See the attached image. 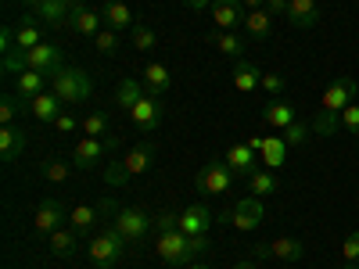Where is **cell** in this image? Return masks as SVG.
Here are the masks:
<instances>
[{
    "label": "cell",
    "instance_id": "obj_1",
    "mask_svg": "<svg viewBox=\"0 0 359 269\" xmlns=\"http://www.w3.org/2000/svg\"><path fill=\"white\" fill-rule=\"evenodd\" d=\"M355 97H359V79H352V76L334 79L331 86L323 90V97H320V111L309 118L313 133H316V137H331V133L341 126V111H345Z\"/></svg>",
    "mask_w": 359,
    "mask_h": 269
},
{
    "label": "cell",
    "instance_id": "obj_2",
    "mask_svg": "<svg viewBox=\"0 0 359 269\" xmlns=\"http://www.w3.org/2000/svg\"><path fill=\"white\" fill-rule=\"evenodd\" d=\"M62 65V47H50V43H40V47H29V50H4V69L8 72H22V69H36V72H54Z\"/></svg>",
    "mask_w": 359,
    "mask_h": 269
},
{
    "label": "cell",
    "instance_id": "obj_3",
    "mask_svg": "<svg viewBox=\"0 0 359 269\" xmlns=\"http://www.w3.org/2000/svg\"><path fill=\"white\" fill-rule=\"evenodd\" d=\"M50 94L65 108H76L90 97V76L83 69H72V65H57L50 72Z\"/></svg>",
    "mask_w": 359,
    "mask_h": 269
},
{
    "label": "cell",
    "instance_id": "obj_4",
    "mask_svg": "<svg viewBox=\"0 0 359 269\" xmlns=\"http://www.w3.org/2000/svg\"><path fill=\"white\" fill-rule=\"evenodd\" d=\"M86 251H90L94 269H115L118 262H123V255L130 251V241L115 226H108V230H97L94 237H90V248Z\"/></svg>",
    "mask_w": 359,
    "mask_h": 269
},
{
    "label": "cell",
    "instance_id": "obj_5",
    "mask_svg": "<svg viewBox=\"0 0 359 269\" xmlns=\"http://www.w3.org/2000/svg\"><path fill=\"white\" fill-rule=\"evenodd\" d=\"M230 184H233V172H230L226 158H212L208 165H201V172H198V179H194V187H198V194H201V198L226 194V191H230Z\"/></svg>",
    "mask_w": 359,
    "mask_h": 269
},
{
    "label": "cell",
    "instance_id": "obj_6",
    "mask_svg": "<svg viewBox=\"0 0 359 269\" xmlns=\"http://www.w3.org/2000/svg\"><path fill=\"white\" fill-rule=\"evenodd\" d=\"M111 226L126 237L130 248H137V244L144 241V237L155 230V219L147 216V212H140V208H118L115 219H111Z\"/></svg>",
    "mask_w": 359,
    "mask_h": 269
},
{
    "label": "cell",
    "instance_id": "obj_7",
    "mask_svg": "<svg viewBox=\"0 0 359 269\" xmlns=\"http://www.w3.org/2000/svg\"><path fill=\"white\" fill-rule=\"evenodd\" d=\"M62 226H69L65 205L57 201V198H43V201L36 205V212H33V233L47 241V237H50L54 230H62Z\"/></svg>",
    "mask_w": 359,
    "mask_h": 269
},
{
    "label": "cell",
    "instance_id": "obj_8",
    "mask_svg": "<svg viewBox=\"0 0 359 269\" xmlns=\"http://www.w3.org/2000/svg\"><path fill=\"white\" fill-rule=\"evenodd\" d=\"M162 118H165V108H162V97L155 94H144L133 108H130V123L144 133H155L162 126Z\"/></svg>",
    "mask_w": 359,
    "mask_h": 269
},
{
    "label": "cell",
    "instance_id": "obj_9",
    "mask_svg": "<svg viewBox=\"0 0 359 269\" xmlns=\"http://www.w3.org/2000/svg\"><path fill=\"white\" fill-rule=\"evenodd\" d=\"M208 230H212V212H208L205 201H194V205H187L184 212H180V233L208 237Z\"/></svg>",
    "mask_w": 359,
    "mask_h": 269
},
{
    "label": "cell",
    "instance_id": "obj_10",
    "mask_svg": "<svg viewBox=\"0 0 359 269\" xmlns=\"http://www.w3.org/2000/svg\"><path fill=\"white\" fill-rule=\"evenodd\" d=\"M108 147H115V144H104V140H97V137H83V140L72 147V165H79V169L101 165L104 155H108Z\"/></svg>",
    "mask_w": 359,
    "mask_h": 269
},
{
    "label": "cell",
    "instance_id": "obj_11",
    "mask_svg": "<svg viewBox=\"0 0 359 269\" xmlns=\"http://www.w3.org/2000/svg\"><path fill=\"white\" fill-rule=\"evenodd\" d=\"M230 223L237 226V230H259L262 226V198H241V201H237L233 205V212H230Z\"/></svg>",
    "mask_w": 359,
    "mask_h": 269
},
{
    "label": "cell",
    "instance_id": "obj_12",
    "mask_svg": "<svg viewBox=\"0 0 359 269\" xmlns=\"http://www.w3.org/2000/svg\"><path fill=\"white\" fill-rule=\"evenodd\" d=\"M158 258L169 262V265H184L187 262V233H180V230H169L158 237V244H155Z\"/></svg>",
    "mask_w": 359,
    "mask_h": 269
},
{
    "label": "cell",
    "instance_id": "obj_13",
    "mask_svg": "<svg viewBox=\"0 0 359 269\" xmlns=\"http://www.w3.org/2000/svg\"><path fill=\"white\" fill-rule=\"evenodd\" d=\"M101 25H104V15L94 11V8H86V4L72 8V15H69V29L76 36H90V40H94L101 33Z\"/></svg>",
    "mask_w": 359,
    "mask_h": 269
},
{
    "label": "cell",
    "instance_id": "obj_14",
    "mask_svg": "<svg viewBox=\"0 0 359 269\" xmlns=\"http://www.w3.org/2000/svg\"><path fill=\"white\" fill-rule=\"evenodd\" d=\"M43 90H50V72L22 69V72L15 76V94H18L22 101H33V97H40Z\"/></svg>",
    "mask_w": 359,
    "mask_h": 269
},
{
    "label": "cell",
    "instance_id": "obj_15",
    "mask_svg": "<svg viewBox=\"0 0 359 269\" xmlns=\"http://www.w3.org/2000/svg\"><path fill=\"white\" fill-rule=\"evenodd\" d=\"M97 223H108L101 205H76L72 212H69V230H76L79 237L94 233V230H97Z\"/></svg>",
    "mask_w": 359,
    "mask_h": 269
},
{
    "label": "cell",
    "instance_id": "obj_16",
    "mask_svg": "<svg viewBox=\"0 0 359 269\" xmlns=\"http://www.w3.org/2000/svg\"><path fill=\"white\" fill-rule=\"evenodd\" d=\"M208 43H212L223 57H245V50H248V36L233 33V29H216V33H208Z\"/></svg>",
    "mask_w": 359,
    "mask_h": 269
},
{
    "label": "cell",
    "instance_id": "obj_17",
    "mask_svg": "<svg viewBox=\"0 0 359 269\" xmlns=\"http://www.w3.org/2000/svg\"><path fill=\"white\" fill-rule=\"evenodd\" d=\"M245 4L241 0H212V22L216 29H237L245 25Z\"/></svg>",
    "mask_w": 359,
    "mask_h": 269
},
{
    "label": "cell",
    "instance_id": "obj_18",
    "mask_svg": "<svg viewBox=\"0 0 359 269\" xmlns=\"http://www.w3.org/2000/svg\"><path fill=\"white\" fill-rule=\"evenodd\" d=\"M226 165H230L233 176H245V179H248L262 162H255V151H252L248 144H230V147H226Z\"/></svg>",
    "mask_w": 359,
    "mask_h": 269
},
{
    "label": "cell",
    "instance_id": "obj_19",
    "mask_svg": "<svg viewBox=\"0 0 359 269\" xmlns=\"http://www.w3.org/2000/svg\"><path fill=\"white\" fill-rule=\"evenodd\" d=\"M262 123L273 126V130H287L291 123H298V108L287 104V101H280V97H273V101L262 108Z\"/></svg>",
    "mask_w": 359,
    "mask_h": 269
},
{
    "label": "cell",
    "instance_id": "obj_20",
    "mask_svg": "<svg viewBox=\"0 0 359 269\" xmlns=\"http://www.w3.org/2000/svg\"><path fill=\"white\" fill-rule=\"evenodd\" d=\"M25 144H29V133L22 126H0V158H4V162L22 158Z\"/></svg>",
    "mask_w": 359,
    "mask_h": 269
},
{
    "label": "cell",
    "instance_id": "obj_21",
    "mask_svg": "<svg viewBox=\"0 0 359 269\" xmlns=\"http://www.w3.org/2000/svg\"><path fill=\"white\" fill-rule=\"evenodd\" d=\"M284 18L291 29H313L320 22V8H316V0H291Z\"/></svg>",
    "mask_w": 359,
    "mask_h": 269
},
{
    "label": "cell",
    "instance_id": "obj_22",
    "mask_svg": "<svg viewBox=\"0 0 359 269\" xmlns=\"http://www.w3.org/2000/svg\"><path fill=\"white\" fill-rule=\"evenodd\" d=\"M101 15H104V25L115 29V33H123V29H133V25H137L133 8L123 4V0H108V4L101 8Z\"/></svg>",
    "mask_w": 359,
    "mask_h": 269
},
{
    "label": "cell",
    "instance_id": "obj_23",
    "mask_svg": "<svg viewBox=\"0 0 359 269\" xmlns=\"http://www.w3.org/2000/svg\"><path fill=\"white\" fill-rule=\"evenodd\" d=\"M62 111H65V104L57 101V97L50 94V90H43L40 97L29 101V115H33L36 123H57V115H62Z\"/></svg>",
    "mask_w": 359,
    "mask_h": 269
},
{
    "label": "cell",
    "instance_id": "obj_24",
    "mask_svg": "<svg viewBox=\"0 0 359 269\" xmlns=\"http://www.w3.org/2000/svg\"><path fill=\"white\" fill-rule=\"evenodd\" d=\"M233 86H237V94H252V90L262 86V72L255 69V62L237 57V65H233Z\"/></svg>",
    "mask_w": 359,
    "mask_h": 269
},
{
    "label": "cell",
    "instance_id": "obj_25",
    "mask_svg": "<svg viewBox=\"0 0 359 269\" xmlns=\"http://www.w3.org/2000/svg\"><path fill=\"white\" fill-rule=\"evenodd\" d=\"M245 36L248 40H269V33H273V15H269L266 8H255L245 15Z\"/></svg>",
    "mask_w": 359,
    "mask_h": 269
},
{
    "label": "cell",
    "instance_id": "obj_26",
    "mask_svg": "<svg viewBox=\"0 0 359 269\" xmlns=\"http://www.w3.org/2000/svg\"><path fill=\"white\" fill-rule=\"evenodd\" d=\"M40 22H50L54 29L69 25V15H72V4H65V0H40V4L33 8Z\"/></svg>",
    "mask_w": 359,
    "mask_h": 269
},
{
    "label": "cell",
    "instance_id": "obj_27",
    "mask_svg": "<svg viewBox=\"0 0 359 269\" xmlns=\"http://www.w3.org/2000/svg\"><path fill=\"white\" fill-rule=\"evenodd\" d=\"M123 165H126L130 176H144L147 169L155 165V144H137V147H130V155L123 158Z\"/></svg>",
    "mask_w": 359,
    "mask_h": 269
},
{
    "label": "cell",
    "instance_id": "obj_28",
    "mask_svg": "<svg viewBox=\"0 0 359 269\" xmlns=\"http://www.w3.org/2000/svg\"><path fill=\"white\" fill-rule=\"evenodd\" d=\"M140 79H144V86H147V94H155V97H162L165 90L172 86V76H169V69H165L162 62H151V65H144Z\"/></svg>",
    "mask_w": 359,
    "mask_h": 269
},
{
    "label": "cell",
    "instance_id": "obj_29",
    "mask_svg": "<svg viewBox=\"0 0 359 269\" xmlns=\"http://www.w3.org/2000/svg\"><path fill=\"white\" fill-rule=\"evenodd\" d=\"M47 244H50V255H57V258H72V255L79 251V233L69 230V226H62V230H54V233L47 237Z\"/></svg>",
    "mask_w": 359,
    "mask_h": 269
},
{
    "label": "cell",
    "instance_id": "obj_30",
    "mask_svg": "<svg viewBox=\"0 0 359 269\" xmlns=\"http://www.w3.org/2000/svg\"><path fill=\"white\" fill-rule=\"evenodd\" d=\"M269 258L302 262V258H306V244L298 241V237H277V241H269Z\"/></svg>",
    "mask_w": 359,
    "mask_h": 269
},
{
    "label": "cell",
    "instance_id": "obj_31",
    "mask_svg": "<svg viewBox=\"0 0 359 269\" xmlns=\"http://www.w3.org/2000/svg\"><path fill=\"white\" fill-rule=\"evenodd\" d=\"M147 94V86H144V79H118V86H115V104L118 108H133L140 97Z\"/></svg>",
    "mask_w": 359,
    "mask_h": 269
},
{
    "label": "cell",
    "instance_id": "obj_32",
    "mask_svg": "<svg viewBox=\"0 0 359 269\" xmlns=\"http://www.w3.org/2000/svg\"><path fill=\"white\" fill-rule=\"evenodd\" d=\"M262 165L266 169H284V158H287V140L284 137H266V144H262Z\"/></svg>",
    "mask_w": 359,
    "mask_h": 269
},
{
    "label": "cell",
    "instance_id": "obj_33",
    "mask_svg": "<svg viewBox=\"0 0 359 269\" xmlns=\"http://www.w3.org/2000/svg\"><path fill=\"white\" fill-rule=\"evenodd\" d=\"M248 187H252V194H255V198H266V194H277V191H280V179H277V172H273V169L259 165V169L248 176Z\"/></svg>",
    "mask_w": 359,
    "mask_h": 269
},
{
    "label": "cell",
    "instance_id": "obj_34",
    "mask_svg": "<svg viewBox=\"0 0 359 269\" xmlns=\"http://www.w3.org/2000/svg\"><path fill=\"white\" fill-rule=\"evenodd\" d=\"M40 43H43V29L33 18H22V25L15 29V47L29 50V47H40Z\"/></svg>",
    "mask_w": 359,
    "mask_h": 269
},
{
    "label": "cell",
    "instance_id": "obj_35",
    "mask_svg": "<svg viewBox=\"0 0 359 269\" xmlns=\"http://www.w3.org/2000/svg\"><path fill=\"white\" fill-rule=\"evenodd\" d=\"M40 176L47 179V184H69V176H72V165L62 162V158H50L40 165Z\"/></svg>",
    "mask_w": 359,
    "mask_h": 269
},
{
    "label": "cell",
    "instance_id": "obj_36",
    "mask_svg": "<svg viewBox=\"0 0 359 269\" xmlns=\"http://www.w3.org/2000/svg\"><path fill=\"white\" fill-rule=\"evenodd\" d=\"M130 36H133V47H137V50H155V43H158L155 29L147 25V22H137V25L130 29Z\"/></svg>",
    "mask_w": 359,
    "mask_h": 269
},
{
    "label": "cell",
    "instance_id": "obj_37",
    "mask_svg": "<svg viewBox=\"0 0 359 269\" xmlns=\"http://www.w3.org/2000/svg\"><path fill=\"white\" fill-rule=\"evenodd\" d=\"M83 137H108V115L104 111H90L86 118H83Z\"/></svg>",
    "mask_w": 359,
    "mask_h": 269
},
{
    "label": "cell",
    "instance_id": "obj_38",
    "mask_svg": "<svg viewBox=\"0 0 359 269\" xmlns=\"http://www.w3.org/2000/svg\"><path fill=\"white\" fill-rule=\"evenodd\" d=\"M309 133H313V126L302 123V118H298V123H291L287 130H280V137L287 140V147H302V144H309Z\"/></svg>",
    "mask_w": 359,
    "mask_h": 269
},
{
    "label": "cell",
    "instance_id": "obj_39",
    "mask_svg": "<svg viewBox=\"0 0 359 269\" xmlns=\"http://www.w3.org/2000/svg\"><path fill=\"white\" fill-rule=\"evenodd\" d=\"M25 108L18 104V97H4L0 101V126H18V115Z\"/></svg>",
    "mask_w": 359,
    "mask_h": 269
},
{
    "label": "cell",
    "instance_id": "obj_40",
    "mask_svg": "<svg viewBox=\"0 0 359 269\" xmlns=\"http://www.w3.org/2000/svg\"><path fill=\"white\" fill-rule=\"evenodd\" d=\"M115 47H118V33H115V29H108V25H104L101 33L94 36V50H97V54H108V57H111V54H115Z\"/></svg>",
    "mask_w": 359,
    "mask_h": 269
},
{
    "label": "cell",
    "instance_id": "obj_41",
    "mask_svg": "<svg viewBox=\"0 0 359 269\" xmlns=\"http://www.w3.org/2000/svg\"><path fill=\"white\" fill-rule=\"evenodd\" d=\"M104 184H108V187H126V184H130L126 165H123V162H108V169H104Z\"/></svg>",
    "mask_w": 359,
    "mask_h": 269
},
{
    "label": "cell",
    "instance_id": "obj_42",
    "mask_svg": "<svg viewBox=\"0 0 359 269\" xmlns=\"http://www.w3.org/2000/svg\"><path fill=\"white\" fill-rule=\"evenodd\" d=\"M169 230H180V212H169V208H165V212L155 216V233L162 237V233H169Z\"/></svg>",
    "mask_w": 359,
    "mask_h": 269
},
{
    "label": "cell",
    "instance_id": "obj_43",
    "mask_svg": "<svg viewBox=\"0 0 359 269\" xmlns=\"http://www.w3.org/2000/svg\"><path fill=\"white\" fill-rule=\"evenodd\" d=\"M262 90H266V94H273V97H280L287 90V79L280 72H269V76H262Z\"/></svg>",
    "mask_w": 359,
    "mask_h": 269
},
{
    "label": "cell",
    "instance_id": "obj_44",
    "mask_svg": "<svg viewBox=\"0 0 359 269\" xmlns=\"http://www.w3.org/2000/svg\"><path fill=\"white\" fill-rule=\"evenodd\" d=\"M341 258L345 262H359V230H352L341 241Z\"/></svg>",
    "mask_w": 359,
    "mask_h": 269
},
{
    "label": "cell",
    "instance_id": "obj_45",
    "mask_svg": "<svg viewBox=\"0 0 359 269\" xmlns=\"http://www.w3.org/2000/svg\"><path fill=\"white\" fill-rule=\"evenodd\" d=\"M341 130H348V133L359 137V104H355V101L341 111Z\"/></svg>",
    "mask_w": 359,
    "mask_h": 269
},
{
    "label": "cell",
    "instance_id": "obj_46",
    "mask_svg": "<svg viewBox=\"0 0 359 269\" xmlns=\"http://www.w3.org/2000/svg\"><path fill=\"white\" fill-rule=\"evenodd\" d=\"M54 130H57V133H76V130H79V118L69 115V111H62V115H57V123H54Z\"/></svg>",
    "mask_w": 359,
    "mask_h": 269
},
{
    "label": "cell",
    "instance_id": "obj_47",
    "mask_svg": "<svg viewBox=\"0 0 359 269\" xmlns=\"http://www.w3.org/2000/svg\"><path fill=\"white\" fill-rule=\"evenodd\" d=\"M287 4H291V0H266V11L273 18H280V15H287Z\"/></svg>",
    "mask_w": 359,
    "mask_h": 269
},
{
    "label": "cell",
    "instance_id": "obj_48",
    "mask_svg": "<svg viewBox=\"0 0 359 269\" xmlns=\"http://www.w3.org/2000/svg\"><path fill=\"white\" fill-rule=\"evenodd\" d=\"M184 8H191V11H201V8H212V0H184Z\"/></svg>",
    "mask_w": 359,
    "mask_h": 269
},
{
    "label": "cell",
    "instance_id": "obj_49",
    "mask_svg": "<svg viewBox=\"0 0 359 269\" xmlns=\"http://www.w3.org/2000/svg\"><path fill=\"white\" fill-rule=\"evenodd\" d=\"M245 11H255V8H266V0H241Z\"/></svg>",
    "mask_w": 359,
    "mask_h": 269
},
{
    "label": "cell",
    "instance_id": "obj_50",
    "mask_svg": "<svg viewBox=\"0 0 359 269\" xmlns=\"http://www.w3.org/2000/svg\"><path fill=\"white\" fill-rule=\"evenodd\" d=\"M255 262H259V258H241V262H237L233 269H255Z\"/></svg>",
    "mask_w": 359,
    "mask_h": 269
},
{
    "label": "cell",
    "instance_id": "obj_51",
    "mask_svg": "<svg viewBox=\"0 0 359 269\" xmlns=\"http://www.w3.org/2000/svg\"><path fill=\"white\" fill-rule=\"evenodd\" d=\"M184 269H212V265H205V262H191V265H184Z\"/></svg>",
    "mask_w": 359,
    "mask_h": 269
},
{
    "label": "cell",
    "instance_id": "obj_52",
    "mask_svg": "<svg viewBox=\"0 0 359 269\" xmlns=\"http://www.w3.org/2000/svg\"><path fill=\"white\" fill-rule=\"evenodd\" d=\"M65 4H72V8H79V4H86V0H65Z\"/></svg>",
    "mask_w": 359,
    "mask_h": 269
},
{
    "label": "cell",
    "instance_id": "obj_53",
    "mask_svg": "<svg viewBox=\"0 0 359 269\" xmlns=\"http://www.w3.org/2000/svg\"><path fill=\"white\" fill-rule=\"evenodd\" d=\"M341 269H359V262H345V265H341Z\"/></svg>",
    "mask_w": 359,
    "mask_h": 269
},
{
    "label": "cell",
    "instance_id": "obj_54",
    "mask_svg": "<svg viewBox=\"0 0 359 269\" xmlns=\"http://www.w3.org/2000/svg\"><path fill=\"white\" fill-rule=\"evenodd\" d=\"M22 4H29V8H36V4H40V0H22Z\"/></svg>",
    "mask_w": 359,
    "mask_h": 269
},
{
    "label": "cell",
    "instance_id": "obj_55",
    "mask_svg": "<svg viewBox=\"0 0 359 269\" xmlns=\"http://www.w3.org/2000/svg\"><path fill=\"white\" fill-rule=\"evenodd\" d=\"M355 151H359V147H355Z\"/></svg>",
    "mask_w": 359,
    "mask_h": 269
}]
</instances>
